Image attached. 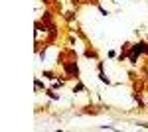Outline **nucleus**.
Masks as SVG:
<instances>
[{"label":"nucleus","instance_id":"f257e3e1","mask_svg":"<svg viewBox=\"0 0 148 132\" xmlns=\"http://www.w3.org/2000/svg\"><path fill=\"white\" fill-rule=\"evenodd\" d=\"M61 67H63V73H65V77H67V79H75V81H79V79H81V69H79V65H77V59L63 61Z\"/></svg>","mask_w":148,"mask_h":132},{"label":"nucleus","instance_id":"f03ea898","mask_svg":"<svg viewBox=\"0 0 148 132\" xmlns=\"http://www.w3.org/2000/svg\"><path fill=\"white\" fill-rule=\"evenodd\" d=\"M103 110V107H93V105H87L81 109V114H99Z\"/></svg>","mask_w":148,"mask_h":132},{"label":"nucleus","instance_id":"7ed1b4c3","mask_svg":"<svg viewBox=\"0 0 148 132\" xmlns=\"http://www.w3.org/2000/svg\"><path fill=\"white\" fill-rule=\"evenodd\" d=\"M83 55H85L87 59H95V61H99V53H97L93 47H87V49L83 51Z\"/></svg>","mask_w":148,"mask_h":132},{"label":"nucleus","instance_id":"20e7f679","mask_svg":"<svg viewBox=\"0 0 148 132\" xmlns=\"http://www.w3.org/2000/svg\"><path fill=\"white\" fill-rule=\"evenodd\" d=\"M44 93H46V95H47V97H49L51 101H59V99H61V97H59V93H56V89H53V87L44 89Z\"/></svg>","mask_w":148,"mask_h":132},{"label":"nucleus","instance_id":"39448f33","mask_svg":"<svg viewBox=\"0 0 148 132\" xmlns=\"http://www.w3.org/2000/svg\"><path fill=\"white\" fill-rule=\"evenodd\" d=\"M132 99H134V101L138 103V107H140V109H144V107H146V103H144V99L140 97V93H136V91H132Z\"/></svg>","mask_w":148,"mask_h":132},{"label":"nucleus","instance_id":"423d86ee","mask_svg":"<svg viewBox=\"0 0 148 132\" xmlns=\"http://www.w3.org/2000/svg\"><path fill=\"white\" fill-rule=\"evenodd\" d=\"M40 20L46 22V24H51V22H53V14H51V10H46V12H44V16H42Z\"/></svg>","mask_w":148,"mask_h":132},{"label":"nucleus","instance_id":"0eeeda50","mask_svg":"<svg viewBox=\"0 0 148 132\" xmlns=\"http://www.w3.org/2000/svg\"><path fill=\"white\" fill-rule=\"evenodd\" d=\"M73 93H87V87L81 83V79L75 83V85H73Z\"/></svg>","mask_w":148,"mask_h":132},{"label":"nucleus","instance_id":"6e6552de","mask_svg":"<svg viewBox=\"0 0 148 132\" xmlns=\"http://www.w3.org/2000/svg\"><path fill=\"white\" fill-rule=\"evenodd\" d=\"M99 81H101V83H105V85H111V79L107 77L105 69H101V71H99Z\"/></svg>","mask_w":148,"mask_h":132},{"label":"nucleus","instance_id":"1a4fd4ad","mask_svg":"<svg viewBox=\"0 0 148 132\" xmlns=\"http://www.w3.org/2000/svg\"><path fill=\"white\" fill-rule=\"evenodd\" d=\"M34 89H36V93H38V91H42V89H47V87L44 85V81H42V79H36V81H34Z\"/></svg>","mask_w":148,"mask_h":132},{"label":"nucleus","instance_id":"9d476101","mask_svg":"<svg viewBox=\"0 0 148 132\" xmlns=\"http://www.w3.org/2000/svg\"><path fill=\"white\" fill-rule=\"evenodd\" d=\"M63 18H65V22H73V20H75V12L73 10H69V12H65V14H63Z\"/></svg>","mask_w":148,"mask_h":132},{"label":"nucleus","instance_id":"9b49d317","mask_svg":"<svg viewBox=\"0 0 148 132\" xmlns=\"http://www.w3.org/2000/svg\"><path fill=\"white\" fill-rule=\"evenodd\" d=\"M128 61H130V65H138V55L130 53V49H128Z\"/></svg>","mask_w":148,"mask_h":132},{"label":"nucleus","instance_id":"f8f14e48","mask_svg":"<svg viewBox=\"0 0 148 132\" xmlns=\"http://www.w3.org/2000/svg\"><path fill=\"white\" fill-rule=\"evenodd\" d=\"M44 77H46V79H56V73H53V71H47V69H46V71H44Z\"/></svg>","mask_w":148,"mask_h":132},{"label":"nucleus","instance_id":"ddd939ff","mask_svg":"<svg viewBox=\"0 0 148 132\" xmlns=\"http://www.w3.org/2000/svg\"><path fill=\"white\" fill-rule=\"evenodd\" d=\"M99 128H101V130H116V128H114L113 124H101Z\"/></svg>","mask_w":148,"mask_h":132},{"label":"nucleus","instance_id":"4468645a","mask_svg":"<svg viewBox=\"0 0 148 132\" xmlns=\"http://www.w3.org/2000/svg\"><path fill=\"white\" fill-rule=\"evenodd\" d=\"M97 8H99V12H101V16H109V10H105V8H103L101 4H99Z\"/></svg>","mask_w":148,"mask_h":132},{"label":"nucleus","instance_id":"2eb2a0df","mask_svg":"<svg viewBox=\"0 0 148 132\" xmlns=\"http://www.w3.org/2000/svg\"><path fill=\"white\" fill-rule=\"evenodd\" d=\"M73 32L77 34V36H79V38H81V40H87V36H85V34L81 32V30H73Z\"/></svg>","mask_w":148,"mask_h":132},{"label":"nucleus","instance_id":"dca6fc26","mask_svg":"<svg viewBox=\"0 0 148 132\" xmlns=\"http://www.w3.org/2000/svg\"><path fill=\"white\" fill-rule=\"evenodd\" d=\"M69 2H71V4H73V6H81V4H83V2H81V0H69Z\"/></svg>","mask_w":148,"mask_h":132},{"label":"nucleus","instance_id":"f3484780","mask_svg":"<svg viewBox=\"0 0 148 132\" xmlns=\"http://www.w3.org/2000/svg\"><path fill=\"white\" fill-rule=\"evenodd\" d=\"M136 126H140V128H148V122H136Z\"/></svg>","mask_w":148,"mask_h":132},{"label":"nucleus","instance_id":"a211bd4d","mask_svg":"<svg viewBox=\"0 0 148 132\" xmlns=\"http://www.w3.org/2000/svg\"><path fill=\"white\" fill-rule=\"evenodd\" d=\"M81 2H83V4H89V2H91V0H81Z\"/></svg>","mask_w":148,"mask_h":132},{"label":"nucleus","instance_id":"6ab92c4d","mask_svg":"<svg viewBox=\"0 0 148 132\" xmlns=\"http://www.w3.org/2000/svg\"><path fill=\"white\" fill-rule=\"evenodd\" d=\"M144 73H146V75H148V69H144Z\"/></svg>","mask_w":148,"mask_h":132},{"label":"nucleus","instance_id":"aec40b11","mask_svg":"<svg viewBox=\"0 0 148 132\" xmlns=\"http://www.w3.org/2000/svg\"><path fill=\"white\" fill-rule=\"evenodd\" d=\"M146 40H148V38H146Z\"/></svg>","mask_w":148,"mask_h":132}]
</instances>
